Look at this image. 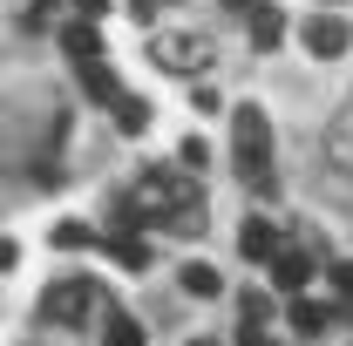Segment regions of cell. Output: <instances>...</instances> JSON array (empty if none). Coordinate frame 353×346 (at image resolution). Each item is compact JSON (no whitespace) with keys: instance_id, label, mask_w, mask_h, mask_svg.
<instances>
[{"instance_id":"1","label":"cell","mask_w":353,"mask_h":346,"mask_svg":"<svg viewBox=\"0 0 353 346\" xmlns=\"http://www.w3.org/2000/svg\"><path fill=\"white\" fill-rule=\"evenodd\" d=\"M130 204H136L143 224H163L170 238H197L204 231V190L183 170H143L136 190H130Z\"/></svg>"},{"instance_id":"2","label":"cell","mask_w":353,"mask_h":346,"mask_svg":"<svg viewBox=\"0 0 353 346\" xmlns=\"http://www.w3.org/2000/svg\"><path fill=\"white\" fill-rule=\"evenodd\" d=\"M231 156H238V176L252 190H272V123H265L259 102H245L231 116Z\"/></svg>"},{"instance_id":"3","label":"cell","mask_w":353,"mask_h":346,"mask_svg":"<svg viewBox=\"0 0 353 346\" xmlns=\"http://www.w3.org/2000/svg\"><path fill=\"white\" fill-rule=\"evenodd\" d=\"M150 54H157L163 68H176V75H190V68H204V61H211V41H204V34H157Z\"/></svg>"},{"instance_id":"4","label":"cell","mask_w":353,"mask_h":346,"mask_svg":"<svg viewBox=\"0 0 353 346\" xmlns=\"http://www.w3.org/2000/svg\"><path fill=\"white\" fill-rule=\"evenodd\" d=\"M88 305H95V285H75V278H61V285H48V292H41V312L54 319V326H75Z\"/></svg>"},{"instance_id":"5","label":"cell","mask_w":353,"mask_h":346,"mask_svg":"<svg viewBox=\"0 0 353 346\" xmlns=\"http://www.w3.org/2000/svg\"><path fill=\"white\" fill-rule=\"evenodd\" d=\"M299 41L319 54V61H333V54H347V41H353V28L340 21V14H319V21H306L299 28Z\"/></svg>"},{"instance_id":"6","label":"cell","mask_w":353,"mask_h":346,"mask_svg":"<svg viewBox=\"0 0 353 346\" xmlns=\"http://www.w3.org/2000/svg\"><path fill=\"white\" fill-rule=\"evenodd\" d=\"M238 252H245L252 265H272L285 245H279V231H272L265 217H245V224H238Z\"/></svg>"},{"instance_id":"7","label":"cell","mask_w":353,"mask_h":346,"mask_svg":"<svg viewBox=\"0 0 353 346\" xmlns=\"http://www.w3.org/2000/svg\"><path fill=\"white\" fill-rule=\"evenodd\" d=\"M102 252H109L116 265H130V272H143V265H150V245H143V231H136V224H116V231L102 238Z\"/></svg>"},{"instance_id":"8","label":"cell","mask_w":353,"mask_h":346,"mask_svg":"<svg viewBox=\"0 0 353 346\" xmlns=\"http://www.w3.org/2000/svg\"><path fill=\"white\" fill-rule=\"evenodd\" d=\"M326 163L353 176V102L340 109V116H333V130H326Z\"/></svg>"},{"instance_id":"9","label":"cell","mask_w":353,"mask_h":346,"mask_svg":"<svg viewBox=\"0 0 353 346\" xmlns=\"http://www.w3.org/2000/svg\"><path fill=\"white\" fill-rule=\"evenodd\" d=\"M306 278H312V258H306V252H279V258H272V285H279V292H292V299H299V292H306Z\"/></svg>"},{"instance_id":"10","label":"cell","mask_w":353,"mask_h":346,"mask_svg":"<svg viewBox=\"0 0 353 346\" xmlns=\"http://www.w3.org/2000/svg\"><path fill=\"white\" fill-rule=\"evenodd\" d=\"M82 95L95 102V109H116V102H123V88H116V75H109L102 61H88V68H82Z\"/></svg>"},{"instance_id":"11","label":"cell","mask_w":353,"mask_h":346,"mask_svg":"<svg viewBox=\"0 0 353 346\" xmlns=\"http://www.w3.org/2000/svg\"><path fill=\"white\" fill-rule=\"evenodd\" d=\"M61 41H68V61H75V68H88V61H102V34H95L88 21H75V28H68Z\"/></svg>"},{"instance_id":"12","label":"cell","mask_w":353,"mask_h":346,"mask_svg":"<svg viewBox=\"0 0 353 346\" xmlns=\"http://www.w3.org/2000/svg\"><path fill=\"white\" fill-rule=\"evenodd\" d=\"M252 41H259V48H279V41H285V21H279V7L252 0Z\"/></svg>"},{"instance_id":"13","label":"cell","mask_w":353,"mask_h":346,"mask_svg":"<svg viewBox=\"0 0 353 346\" xmlns=\"http://www.w3.org/2000/svg\"><path fill=\"white\" fill-rule=\"evenodd\" d=\"M326 326H333V312H326V305H312V299H299V305H292V333H306V340H319Z\"/></svg>"},{"instance_id":"14","label":"cell","mask_w":353,"mask_h":346,"mask_svg":"<svg viewBox=\"0 0 353 346\" xmlns=\"http://www.w3.org/2000/svg\"><path fill=\"white\" fill-rule=\"evenodd\" d=\"M143 340H150V333L136 326L130 312H109V326H102V346H143Z\"/></svg>"},{"instance_id":"15","label":"cell","mask_w":353,"mask_h":346,"mask_svg":"<svg viewBox=\"0 0 353 346\" xmlns=\"http://www.w3.org/2000/svg\"><path fill=\"white\" fill-rule=\"evenodd\" d=\"M218 272H211V265H183V292H197V299H218Z\"/></svg>"},{"instance_id":"16","label":"cell","mask_w":353,"mask_h":346,"mask_svg":"<svg viewBox=\"0 0 353 346\" xmlns=\"http://www.w3.org/2000/svg\"><path fill=\"white\" fill-rule=\"evenodd\" d=\"M109 116H116V130H123V136H136V130H143V123H150V109H143L136 95H123V102H116Z\"/></svg>"},{"instance_id":"17","label":"cell","mask_w":353,"mask_h":346,"mask_svg":"<svg viewBox=\"0 0 353 346\" xmlns=\"http://www.w3.org/2000/svg\"><path fill=\"white\" fill-rule=\"evenodd\" d=\"M176 170H204V143H197V136L176 150Z\"/></svg>"},{"instance_id":"18","label":"cell","mask_w":353,"mask_h":346,"mask_svg":"<svg viewBox=\"0 0 353 346\" xmlns=\"http://www.w3.org/2000/svg\"><path fill=\"white\" fill-rule=\"evenodd\" d=\"M54 245H95V231H88V224H61V231H54Z\"/></svg>"},{"instance_id":"19","label":"cell","mask_w":353,"mask_h":346,"mask_svg":"<svg viewBox=\"0 0 353 346\" xmlns=\"http://www.w3.org/2000/svg\"><path fill=\"white\" fill-rule=\"evenodd\" d=\"M333 285H340V299H353V258L340 265V272H333Z\"/></svg>"},{"instance_id":"20","label":"cell","mask_w":353,"mask_h":346,"mask_svg":"<svg viewBox=\"0 0 353 346\" xmlns=\"http://www.w3.org/2000/svg\"><path fill=\"white\" fill-rule=\"evenodd\" d=\"M102 7H109V0H75V21H95Z\"/></svg>"},{"instance_id":"21","label":"cell","mask_w":353,"mask_h":346,"mask_svg":"<svg viewBox=\"0 0 353 346\" xmlns=\"http://www.w3.org/2000/svg\"><path fill=\"white\" fill-rule=\"evenodd\" d=\"M7 265H14V245H7V238H0V272H7Z\"/></svg>"},{"instance_id":"22","label":"cell","mask_w":353,"mask_h":346,"mask_svg":"<svg viewBox=\"0 0 353 346\" xmlns=\"http://www.w3.org/2000/svg\"><path fill=\"white\" fill-rule=\"evenodd\" d=\"M224 7H252V0H224Z\"/></svg>"},{"instance_id":"23","label":"cell","mask_w":353,"mask_h":346,"mask_svg":"<svg viewBox=\"0 0 353 346\" xmlns=\"http://www.w3.org/2000/svg\"><path fill=\"white\" fill-rule=\"evenodd\" d=\"M190 346H218V340H190Z\"/></svg>"}]
</instances>
